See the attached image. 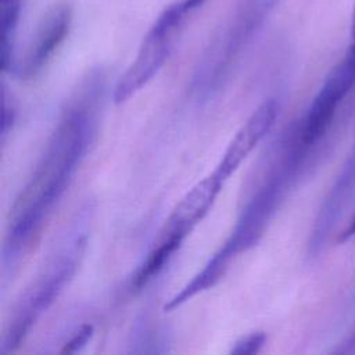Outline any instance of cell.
Returning a JSON list of instances; mask_svg holds the SVG:
<instances>
[{
  "mask_svg": "<svg viewBox=\"0 0 355 355\" xmlns=\"http://www.w3.org/2000/svg\"><path fill=\"white\" fill-rule=\"evenodd\" d=\"M223 186L225 183L212 172L196 183L172 211L162 234L184 240L193 227L208 214Z\"/></svg>",
  "mask_w": 355,
  "mask_h": 355,
  "instance_id": "9c48e42d",
  "label": "cell"
},
{
  "mask_svg": "<svg viewBox=\"0 0 355 355\" xmlns=\"http://www.w3.org/2000/svg\"><path fill=\"white\" fill-rule=\"evenodd\" d=\"M345 345H347V348L343 349L344 352H355V331H354L352 337L348 338V341L345 343Z\"/></svg>",
  "mask_w": 355,
  "mask_h": 355,
  "instance_id": "ac0fdd59",
  "label": "cell"
},
{
  "mask_svg": "<svg viewBox=\"0 0 355 355\" xmlns=\"http://www.w3.org/2000/svg\"><path fill=\"white\" fill-rule=\"evenodd\" d=\"M15 121V107L11 100H8V94L3 90V119H1V140L4 141L7 135L11 132V128Z\"/></svg>",
  "mask_w": 355,
  "mask_h": 355,
  "instance_id": "5bb4252c",
  "label": "cell"
},
{
  "mask_svg": "<svg viewBox=\"0 0 355 355\" xmlns=\"http://www.w3.org/2000/svg\"><path fill=\"white\" fill-rule=\"evenodd\" d=\"M107 76L92 69L65 101L44 151L10 209L3 248L4 270H12L36 243L93 144L104 110Z\"/></svg>",
  "mask_w": 355,
  "mask_h": 355,
  "instance_id": "6da1fadb",
  "label": "cell"
},
{
  "mask_svg": "<svg viewBox=\"0 0 355 355\" xmlns=\"http://www.w3.org/2000/svg\"><path fill=\"white\" fill-rule=\"evenodd\" d=\"M182 239L173 236H161L157 245L151 250L147 258L140 263L135 276H133V286L140 288L146 286L154 276H157L166 262L171 259L173 252L180 247Z\"/></svg>",
  "mask_w": 355,
  "mask_h": 355,
  "instance_id": "8fae6325",
  "label": "cell"
},
{
  "mask_svg": "<svg viewBox=\"0 0 355 355\" xmlns=\"http://www.w3.org/2000/svg\"><path fill=\"white\" fill-rule=\"evenodd\" d=\"M92 336H93V326L92 324H83L72 336V338L68 343H65L64 348L61 349V354H73V352L82 349L87 344V341Z\"/></svg>",
  "mask_w": 355,
  "mask_h": 355,
  "instance_id": "4fadbf2b",
  "label": "cell"
},
{
  "mask_svg": "<svg viewBox=\"0 0 355 355\" xmlns=\"http://www.w3.org/2000/svg\"><path fill=\"white\" fill-rule=\"evenodd\" d=\"M71 22L72 10L68 4L54 7L44 17L21 64L17 67L21 79L29 80L42 72L68 36Z\"/></svg>",
  "mask_w": 355,
  "mask_h": 355,
  "instance_id": "ba28073f",
  "label": "cell"
},
{
  "mask_svg": "<svg viewBox=\"0 0 355 355\" xmlns=\"http://www.w3.org/2000/svg\"><path fill=\"white\" fill-rule=\"evenodd\" d=\"M305 148L306 147L302 146L298 139L284 147L280 158L270 166L268 175L263 176V180L245 202L230 236L208 259L204 268L165 304L166 311L179 308L197 294L215 286L226 273L232 261L241 252L252 248L261 240L298 172Z\"/></svg>",
  "mask_w": 355,
  "mask_h": 355,
  "instance_id": "7a4b0ae2",
  "label": "cell"
},
{
  "mask_svg": "<svg viewBox=\"0 0 355 355\" xmlns=\"http://www.w3.org/2000/svg\"><path fill=\"white\" fill-rule=\"evenodd\" d=\"M277 0H241L225 28L204 53L193 78V92L208 98L229 79L243 53L258 33Z\"/></svg>",
  "mask_w": 355,
  "mask_h": 355,
  "instance_id": "277c9868",
  "label": "cell"
},
{
  "mask_svg": "<svg viewBox=\"0 0 355 355\" xmlns=\"http://www.w3.org/2000/svg\"><path fill=\"white\" fill-rule=\"evenodd\" d=\"M21 3H22V0H0V7L1 8H4V7H17V6L21 7Z\"/></svg>",
  "mask_w": 355,
  "mask_h": 355,
  "instance_id": "e0dca14e",
  "label": "cell"
},
{
  "mask_svg": "<svg viewBox=\"0 0 355 355\" xmlns=\"http://www.w3.org/2000/svg\"><path fill=\"white\" fill-rule=\"evenodd\" d=\"M190 12L182 1L165 8L144 36L136 58L118 80L114 90L116 104L125 103L144 87L162 68Z\"/></svg>",
  "mask_w": 355,
  "mask_h": 355,
  "instance_id": "5b68a950",
  "label": "cell"
},
{
  "mask_svg": "<svg viewBox=\"0 0 355 355\" xmlns=\"http://www.w3.org/2000/svg\"><path fill=\"white\" fill-rule=\"evenodd\" d=\"M355 86V40L341 61L329 72L313 97L297 136L305 147L315 146L331 125L337 110Z\"/></svg>",
  "mask_w": 355,
  "mask_h": 355,
  "instance_id": "8992f818",
  "label": "cell"
},
{
  "mask_svg": "<svg viewBox=\"0 0 355 355\" xmlns=\"http://www.w3.org/2000/svg\"><path fill=\"white\" fill-rule=\"evenodd\" d=\"M277 111V103L273 98H268L254 110V112L237 130L216 168L212 171V173L222 183L227 182V179L239 169L241 162L269 133L275 125Z\"/></svg>",
  "mask_w": 355,
  "mask_h": 355,
  "instance_id": "52a82bcc",
  "label": "cell"
},
{
  "mask_svg": "<svg viewBox=\"0 0 355 355\" xmlns=\"http://www.w3.org/2000/svg\"><path fill=\"white\" fill-rule=\"evenodd\" d=\"M204 3H205V0H182V4L184 6L186 10H189V12L201 7Z\"/></svg>",
  "mask_w": 355,
  "mask_h": 355,
  "instance_id": "2e32d148",
  "label": "cell"
},
{
  "mask_svg": "<svg viewBox=\"0 0 355 355\" xmlns=\"http://www.w3.org/2000/svg\"><path fill=\"white\" fill-rule=\"evenodd\" d=\"M355 191V141L354 146L333 184L319 214L315 219V225L311 233L309 248L312 252H318L330 232L334 229L337 219H340L344 208Z\"/></svg>",
  "mask_w": 355,
  "mask_h": 355,
  "instance_id": "30bf717a",
  "label": "cell"
},
{
  "mask_svg": "<svg viewBox=\"0 0 355 355\" xmlns=\"http://www.w3.org/2000/svg\"><path fill=\"white\" fill-rule=\"evenodd\" d=\"M266 343V334L263 331H254L247 336H243L237 340L230 349V354L234 355H254L261 351L263 344Z\"/></svg>",
  "mask_w": 355,
  "mask_h": 355,
  "instance_id": "7c38bea8",
  "label": "cell"
},
{
  "mask_svg": "<svg viewBox=\"0 0 355 355\" xmlns=\"http://www.w3.org/2000/svg\"><path fill=\"white\" fill-rule=\"evenodd\" d=\"M355 236V214H354V216H352V219L349 220V223L344 227V230L340 233V237H338V240L340 241H345V240H348V239H351V237H354Z\"/></svg>",
  "mask_w": 355,
  "mask_h": 355,
  "instance_id": "9a60e30c",
  "label": "cell"
},
{
  "mask_svg": "<svg viewBox=\"0 0 355 355\" xmlns=\"http://www.w3.org/2000/svg\"><path fill=\"white\" fill-rule=\"evenodd\" d=\"M90 216L82 211L71 222L31 284L18 298L7 323L1 349L14 351L76 273L87 247Z\"/></svg>",
  "mask_w": 355,
  "mask_h": 355,
  "instance_id": "3957f363",
  "label": "cell"
},
{
  "mask_svg": "<svg viewBox=\"0 0 355 355\" xmlns=\"http://www.w3.org/2000/svg\"><path fill=\"white\" fill-rule=\"evenodd\" d=\"M351 35H352V40H355V7H354V12H352V22H351Z\"/></svg>",
  "mask_w": 355,
  "mask_h": 355,
  "instance_id": "d6986e66",
  "label": "cell"
}]
</instances>
